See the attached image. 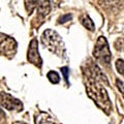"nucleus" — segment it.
I'll return each mask as SVG.
<instances>
[{"instance_id": "obj_16", "label": "nucleus", "mask_w": 124, "mask_h": 124, "mask_svg": "<svg viewBox=\"0 0 124 124\" xmlns=\"http://www.w3.org/2000/svg\"><path fill=\"white\" fill-rule=\"evenodd\" d=\"M13 124H27V123H25V122H22V121H16V122H14Z\"/></svg>"}, {"instance_id": "obj_3", "label": "nucleus", "mask_w": 124, "mask_h": 124, "mask_svg": "<svg viewBox=\"0 0 124 124\" xmlns=\"http://www.w3.org/2000/svg\"><path fill=\"white\" fill-rule=\"evenodd\" d=\"M93 56L96 60L101 62L102 64L108 65L111 62V51L110 46L108 45V41L104 36H99L97 41H96L95 48L93 50Z\"/></svg>"}, {"instance_id": "obj_8", "label": "nucleus", "mask_w": 124, "mask_h": 124, "mask_svg": "<svg viewBox=\"0 0 124 124\" xmlns=\"http://www.w3.org/2000/svg\"><path fill=\"white\" fill-rule=\"evenodd\" d=\"M80 21L81 23H82V25L85 27V28H87L88 30L90 31H93L94 30V23H93V21L91 20L90 18H89L88 15H83L80 17Z\"/></svg>"}, {"instance_id": "obj_9", "label": "nucleus", "mask_w": 124, "mask_h": 124, "mask_svg": "<svg viewBox=\"0 0 124 124\" xmlns=\"http://www.w3.org/2000/svg\"><path fill=\"white\" fill-rule=\"evenodd\" d=\"M46 78L49 79V81L53 84H58L60 82V77L58 75V72L54 71V70H51L46 73Z\"/></svg>"}, {"instance_id": "obj_4", "label": "nucleus", "mask_w": 124, "mask_h": 124, "mask_svg": "<svg viewBox=\"0 0 124 124\" xmlns=\"http://www.w3.org/2000/svg\"><path fill=\"white\" fill-rule=\"evenodd\" d=\"M17 51V42L13 37L0 33V54L6 57H13Z\"/></svg>"}, {"instance_id": "obj_5", "label": "nucleus", "mask_w": 124, "mask_h": 124, "mask_svg": "<svg viewBox=\"0 0 124 124\" xmlns=\"http://www.w3.org/2000/svg\"><path fill=\"white\" fill-rule=\"evenodd\" d=\"M0 106L8 111L21 112L23 110V104L21 100L15 98L13 95L5 93L4 91L0 92Z\"/></svg>"}, {"instance_id": "obj_13", "label": "nucleus", "mask_w": 124, "mask_h": 124, "mask_svg": "<svg viewBox=\"0 0 124 124\" xmlns=\"http://www.w3.org/2000/svg\"><path fill=\"white\" fill-rule=\"evenodd\" d=\"M116 85H117L118 89L120 90V92L122 93V95H123V97H124V84H123V82H122L121 80L117 79V80H116Z\"/></svg>"}, {"instance_id": "obj_2", "label": "nucleus", "mask_w": 124, "mask_h": 124, "mask_svg": "<svg viewBox=\"0 0 124 124\" xmlns=\"http://www.w3.org/2000/svg\"><path fill=\"white\" fill-rule=\"evenodd\" d=\"M41 42L50 51L59 56H63L64 45L61 36L56 31L52 29H46L41 35Z\"/></svg>"}, {"instance_id": "obj_12", "label": "nucleus", "mask_w": 124, "mask_h": 124, "mask_svg": "<svg viewBox=\"0 0 124 124\" xmlns=\"http://www.w3.org/2000/svg\"><path fill=\"white\" fill-rule=\"evenodd\" d=\"M71 18H72V16L70 14L63 15V16H61V17L58 19V23H59V24H62V23H65V22H67V21H70Z\"/></svg>"}, {"instance_id": "obj_15", "label": "nucleus", "mask_w": 124, "mask_h": 124, "mask_svg": "<svg viewBox=\"0 0 124 124\" xmlns=\"http://www.w3.org/2000/svg\"><path fill=\"white\" fill-rule=\"evenodd\" d=\"M2 120H5V114L3 113V111L0 108V121H2Z\"/></svg>"}, {"instance_id": "obj_6", "label": "nucleus", "mask_w": 124, "mask_h": 124, "mask_svg": "<svg viewBox=\"0 0 124 124\" xmlns=\"http://www.w3.org/2000/svg\"><path fill=\"white\" fill-rule=\"evenodd\" d=\"M27 59H28L29 62L35 65V66L37 67L41 66L42 60L40 58L39 53H38V42L35 38H33L29 44L28 52H27Z\"/></svg>"}, {"instance_id": "obj_10", "label": "nucleus", "mask_w": 124, "mask_h": 124, "mask_svg": "<svg viewBox=\"0 0 124 124\" xmlns=\"http://www.w3.org/2000/svg\"><path fill=\"white\" fill-rule=\"evenodd\" d=\"M116 68H117L119 73L124 76V61L122 59H118L116 61Z\"/></svg>"}, {"instance_id": "obj_11", "label": "nucleus", "mask_w": 124, "mask_h": 124, "mask_svg": "<svg viewBox=\"0 0 124 124\" xmlns=\"http://www.w3.org/2000/svg\"><path fill=\"white\" fill-rule=\"evenodd\" d=\"M114 46H115L116 50H118V51H124V39L123 38H118V39L115 41Z\"/></svg>"}, {"instance_id": "obj_14", "label": "nucleus", "mask_w": 124, "mask_h": 124, "mask_svg": "<svg viewBox=\"0 0 124 124\" xmlns=\"http://www.w3.org/2000/svg\"><path fill=\"white\" fill-rule=\"evenodd\" d=\"M61 72L63 73V77H64V80H65V82H66L68 84V67L66 66H64V67H61Z\"/></svg>"}, {"instance_id": "obj_1", "label": "nucleus", "mask_w": 124, "mask_h": 124, "mask_svg": "<svg viewBox=\"0 0 124 124\" xmlns=\"http://www.w3.org/2000/svg\"><path fill=\"white\" fill-rule=\"evenodd\" d=\"M84 77L86 81V91L89 97L102 111L106 112V114H110V112L112 111V104L106 89L101 86L99 81L94 79L90 75L84 72Z\"/></svg>"}, {"instance_id": "obj_7", "label": "nucleus", "mask_w": 124, "mask_h": 124, "mask_svg": "<svg viewBox=\"0 0 124 124\" xmlns=\"http://www.w3.org/2000/svg\"><path fill=\"white\" fill-rule=\"evenodd\" d=\"M35 124H55V122L49 114L40 112L35 115Z\"/></svg>"}]
</instances>
